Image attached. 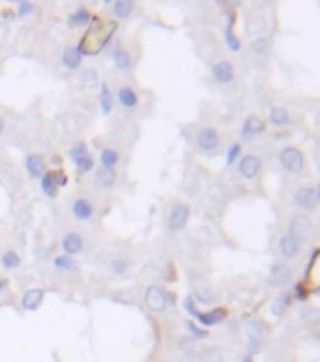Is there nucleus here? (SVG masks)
Here are the masks:
<instances>
[{
	"instance_id": "38",
	"label": "nucleus",
	"mask_w": 320,
	"mask_h": 362,
	"mask_svg": "<svg viewBox=\"0 0 320 362\" xmlns=\"http://www.w3.org/2000/svg\"><path fill=\"white\" fill-rule=\"evenodd\" d=\"M31 11H34V4H32V2H19V6H17V15H19V17L29 15Z\"/></svg>"
},
{
	"instance_id": "23",
	"label": "nucleus",
	"mask_w": 320,
	"mask_h": 362,
	"mask_svg": "<svg viewBox=\"0 0 320 362\" xmlns=\"http://www.w3.org/2000/svg\"><path fill=\"white\" fill-rule=\"evenodd\" d=\"M100 106H102L104 115H109L113 109V95H111V89L106 81H102V85H100Z\"/></svg>"
},
{
	"instance_id": "29",
	"label": "nucleus",
	"mask_w": 320,
	"mask_h": 362,
	"mask_svg": "<svg viewBox=\"0 0 320 362\" xmlns=\"http://www.w3.org/2000/svg\"><path fill=\"white\" fill-rule=\"evenodd\" d=\"M0 264L6 268V270H15V268H19V264H21V258H19V255L15 251H6L4 255L0 256Z\"/></svg>"
},
{
	"instance_id": "4",
	"label": "nucleus",
	"mask_w": 320,
	"mask_h": 362,
	"mask_svg": "<svg viewBox=\"0 0 320 362\" xmlns=\"http://www.w3.org/2000/svg\"><path fill=\"white\" fill-rule=\"evenodd\" d=\"M313 232V223L307 215H296L292 217V221L288 224V236H292L294 240H298L299 244L303 240H307Z\"/></svg>"
},
{
	"instance_id": "13",
	"label": "nucleus",
	"mask_w": 320,
	"mask_h": 362,
	"mask_svg": "<svg viewBox=\"0 0 320 362\" xmlns=\"http://www.w3.org/2000/svg\"><path fill=\"white\" fill-rule=\"evenodd\" d=\"M61 61H63L64 68H68V70H77V68L81 66V63H83V53H81V49H79L77 45H70V47H66L63 51Z\"/></svg>"
},
{
	"instance_id": "33",
	"label": "nucleus",
	"mask_w": 320,
	"mask_h": 362,
	"mask_svg": "<svg viewBox=\"0 0 320 362\" xmlns=\"http://www.w3.org/2000/svg\"><path fill=\"white\" fill-rule=\"evenodd\" d=\"M74 164H75V170H77L79 176H83V174H89V172L95 170V159H93L91 155H87V157H83V159H79L77 162H74Z\"/></svg>"
},
{
	"instance_id": "19",
	"label": "nucleus",
	"mask_w": 320,
	"mask_h": 362,
	"mask_svg": "<svg viewBox=\"0 0 320 362\" xmlns=\"http://www.w3.org/2000/svg\"><path fill=\"white\" fill-rule=\"evenodd\" d=\"M117 100H119V104L123 108H127V109H134L139 102L138 93H136L132 87H121L117 93Z\"/></svg>"
},
{
	"instance_id": "32",
	"label": "nucleus",
	"mask_w": 320,
	"mask_h": 362,
	"mask_svg": "<svg viewBox=\"0 0 320 362\" xmlns=\"http://www.w3.org/2000/svg\"><path fill=\"white\" fill-rule=\"evenodd\" d=\"M269 45H271V42H269L267 36H258V38H255V40L251 42V49H253L256 55H266L267 51H269Z\"/></svg>"
},
{
	"instance_id": "16",
	"label": "nucleus",
	"mask_w": 320,
	"mask_h": 362,
	"mask_svg": "<svg viewBox=\"0 0 320 362\" xmlns=\"http://www.w3.org/2000/svg\"><path fill=\"white\" fill-rule=\"evenodd\" d=\"M96 178V185L102 187V189H109L115 185L117 181V170L115 168H106V166H100L95 174Z\"/></svg>"
},
{
	"instance_id": "3",
	"label": "nucleus",
	"mask_w": 320,
	"mask_h": 362,
	"mask_svg": "<svg viewBox=\"0 0 320 362\" xmlns=\"http://www.w3.org/2000/svg\"><path fill=\"white\" fill-rule=\"evenodd\" d=\"M279 160L292 174H298V172H301L305 168V157H303V153L298 147H292V145H288V147H285V149L281 151Z\"/></svg>"
},
{
	"instance_id": "7",
	"label": "nucleus",
	"mask_w": 320,
	"mask_h": 362,
	"mask_svg": "<svg viewBox=\"0 0 320 362\" xmlns=\"http://www.w3.org/2000/svg\"><path fill=\"white\" fill-rule=\"evenodd\" d=\"M61 247H63L64 255H70V256L77 255V253H81L83 247H85L83 236L77 234V232H66V234L63 236V240H61Z\"/></svg>"
},
{
	"instance_id": "39",
	"label": "nucleus",
	"mask_w": 320,
	"mask_h": 362,
	"mask_svg": "<svg viewBox=\"0 0 320 362\" xmlns=\"http://www.w3.org/2000/svg\"><path fill=\"white\" fill-rule=\"evenodd\" d=\"M187 330L191 332V334H194L196 338H205L207 336V332L203 330V328H198L194 323H187Z\"/></svg>"
},
{
	"instance_id": "18",
	"label": "nucleus",
	"mask_w": 320,
	"mask_h": 362,
	"mask_svg": "<svg viewBox=\"0 0 320 362\" xmlns=\"http://www.w3.org/2000/svg\"><path fill=\"white\" fill-rule=\"evenodd\" d=\"M264 130H266V123L262 119L256 117V115H249L245 119V123H243V128H241V136L243 138H251V136L260 134Z\"/></svg>"
},
{
	"instance_id": "17",
	"label": "nucleus",
	"mask_w": 320,
	"mask_h": 362,
	"mask_svg": "<svg viewBox=\"0 0 320 362\" xmlns=\"http://www.w3.org/2000/svg\"><path fill=\"white\" fill-rule=\"evenodd\" d=\"M299 249H301V244L298 240H294L292 236L285 234L279 240V251L285 258H294L299 253Z\"/></svg>"
},
{
	"instance_id": "26",
	"label": "nucleus",
	"mask_w": 320,
	"mask_h": 362,
	"mask_svg": "<svg viewBox=\"0 0 320 362\" xmlns=\"http://www.w3.org/2000/svg\"><path fill=\"white\" fill-rule=\"evenodd\" d=\"M100 162L106 168H115L119 162V153L115 149H111V147H106V149L100 151Z\"/></svg>"
},
{
	"instance_id": "8",
	"label": "nucleus",
	"mask_w": 320,
	"mask_h": 362,
	"mask_svg": "<svg viewBox=\"0 0 320 362\" xmlns=\"http://www.w3.org/2000/svg\"><path fill=\"white\" fill-rule=\"evenodd\" d=\"M294 202L296 206H299L301 210H313L317 206V189L313 187H301L294 192Z\"/></svg>"
},
{
	"instance_id": "28",
	"label": "nucleus",
	"mask_w": 320,
	"mask_h": 362,
	"mask_svg": "<svg viewBox=\"0 0 320 362\" xmlns=\"http://www.w3.org/2000/svg\"><path fill=\"white\" fill-rule=\"evenodd\" d=\"M134 10V2H128V0H119L113 4V13H115V17L119 19H125L128 17L130 13Z\"/></svg>"
},
{
	"instance_id": "36",
	"label": "nucleus",
	"mask_w": 320,
	"mask_h": 362,
	"mask_svg": "<svg viewBox=\"0 0 320 362\" xmlns=\"http://www.w3.org/2000/svg\"><path fill=\"white\" fill-rule=\"evenodd\" d=\"M194 300H198V302H202V304H211L215 300V294L209 290V289H205V287H198L196 290H194Z\"/></svg>"
},
{
	"instance_id": "10",
	"label": "nucleus",
	"mask_w": 320,
	"mask_h": 362,
	"mask_svg": "<svg viewBox=\"0 0 320 362\" xmlns=\"http://www.w3.org/2000/svg\"><path fill=\"white\" fill-rule=\"evenodd\" d=\"M211 72H213V77L219 83H230V81H234L235 70H234V64L230 63V61H219V63H215Z\"/></svg>"
},
{
	"instance_id": "30",
	"label": "nucleus",
	"mask_w": 320,
	"mask_h": 362,
	"mask_svg": "<svg viewBox=\"0 0 320 362\" xmlns=\"http://www.w3.org/2000/svg\"><path fill=\"white\" fill-rule=\"evenodd\" d=\"M68 155H70V159L74 160V162H77L79 159H83V157L91 155V153H89V145H87L85 142H77V144H74V145L70 147Z\"/></svg>"
},
{
	"instance_id": "2",
	"label": "nucleus",
	"mask_w": 320,
	"mask_h": 362,
	"mask_svg": "<svg viewBox=\"0 0 320 362\" xmlns=\"http://www.w3.org/2000/svg\"><path fill=\"white\" fill-rule=\"evenodd\" d=\"M196 145H198V149L202 151V153L211 155V153H215V151L219 149L221 136H219V132L213 127H205L202 130H198V134H196Z\"/></svg>"
},
{
	"instance_id": "22",
	"label": "nucleus",
	"mask_w": 320,
	"mask_h": 362,
	"mask_svg": "<svg viewBox=\"0 0 320 362\" xmlns=\"http://www.w3.org/2000/svg\"><path fill=\"white\" fill-rule=\"evenodd\" d=\"M290 277H292V270L287 264H275L271 268V274H269L271 283H275V285H285Z\"/></svg>"
},
{
	"instance_id": "21",
	"label": "nucleus",
	"mask_w": 320,
	"mask_h": 362,
	"mask_svg": "<svg viewBox=\"0 0 320 362\" xmlns=\"http://www.w3.org/2000/svg\"><path fill=\"white\" fill-rule=\"evenodd\" d=\"M269 123L275 127H287L290 123V113L287 108L283 106H273L269 109Z\"/></svg>"
},
{
	"instance_id": "42",
	"label": "nucleus",
	"mask_w": 320,
	"mask_h": 362,
	"mask_svg": "<svg viewBox=\"0 0 320 362\" xmlns=\"http://www.w3.org/2000/svg\"><path fill=\"white\" fill-rule=\"evenodd\" d=\"M317 200H319V202H320V189H319V191H317Z\"/></svg>"
},
{
	"instance_id": "41",
	"label": "nucleus",
	"mask_w": 320,
	"mask_h": 362,
	"mask_svg": "<svg viewBox=\"0 0 320 362\" xmlns=\"http://www.w3.org/2000/svg\"><path fill=\"white\" fill-rule=\"evenodd\" d=\"M2 132H4V121L0 119V134H2Z\"/></svg>"
},
{
	"instance_id": "24",
	"label": "nucleus",
	"mask_w": 320,
	"mask_h": 362,
	"mask_svg": "<svg viewBox=\"0 0 320 362\" xmlns=\"http://www.w3.org/2000/svg\"><path fill=\"white\" fill-rule=\"evenodd\" d=\"M111 59H113V63H115V66H117L119 70H128V68H130V64H132V57H130V53H128L125 47H117V49H113Z\"/></svg>"
},
{
	"instance_id": "34",
	"label": "nucleus",
	"mask_w": 320,
	"mask_h": 362,
	"mask_svg": "<svg viewBox=\"0 0 320 362\" xmlns=\"http://www.w3.org/2000/svg\"><path fill=\"white\" fill-rule=\"evenodd\" d=\"M109 270H111L115 276H125V274L128 272L127 258H123V256H115V258L109 262Z\"/></svg>"
},
{
	"instance_id": "15",
	"label": "nucleus",
	"mask_w": 320,
	"mask_h": 362,
	"mask_svg": "<svg viewBox=\"0 0 320 362\" xmlns=\"http://www.w3.org/2000/svg\"><path fill=\"white\" fill-rule=\"evenodd\" d=\"M43 296H45L43 289H29V290L23 294V300H21L23 309H27V311H34V309H38L40 306H42Z\"/></svg>"
},
{
	"instance_id": "35",
	"label": "nucleus",
	"mask_w": 320,
	"mask_h": 362,
	"mask_svg": "<svg viewBox=\"0 0 320 362\" xmlns=\"http://www.w3.org/2000/svg\"><path fill=\"white\" fill-rule=\"evenodd\" d=\"M224 40H226L228 47H230L232 51H239V49H241V40L234 34L232 27H226V29H224Z\"/></svg>"
},
{
	"instance_id": "6",
	"label": "nucleus",
	"mask_w": 320,
	"mask_h": 362,
	"mask_svg": "<svg viewBox=\"0 0 320 362\" xmlns=\"http://www.w3.org/2000/svg\"><path fill=\"white\" fill-rule=\"evenodd\" d=\"M260 168H262V160L258 159L256 155H245L243 159L239 160V164H237V170H239V174L245 180H255L256 176L260 174Z\"/></svg>"
},
{
	"instance_id": "1",
	"label": "nucleus",
	"mask_w": 320,
	"mask_h": 362,
	"mask_svg": "<svg viewBox=\"0 0 320 362\" xmlns=\"http://www.w3.org/2000/svg\"><path fill=\"white\" fill-rule=\"evenodd\" d=\"M191 219V206L185 202H177L171 206L170 215H168V228L173 232L183 230Z\"/></svg>"
},
{
	"instance_id": "25",
	"label": "nucleus",
	"mask_w": 320,
	"mask_h": 362,
	"mask_svg": "<svg viewBox=\"0 0 320 362\" xmlns=\"http://www.w3.org/2000/svg\"><path fill=\"white\" fill-rule=\"evenodd\" d=\"M91 21H93V15H91V11L87 8H79V10H75L70 15V25L72 27H85Z\"/></svg>"
},
{
	"instance_id": "20",
	"label": "nucleus",
	"mask_w": 320,
	"mask_h": 362,
	"mask_svg": "<svg viewBox=\"0 0 320 362\" xmlns=\"http://www.w3.org/2000/svg\"><path fill=\"white\" fill-rule=\"evenodd\" d=\"M40 185H42V191L47 198H57L59 196V185H57V180H55V172H45L40 178Z\"/></svg>"
},
{
	"instance_id": "31",
	"label": "nucleus",
	"mask_w": 320,
	"mask_h": 362,
	"mask_svg": "<svg viewBox=\"0 0 320 362\" xmlns=\"http://www.w3.org/2000/svg\"><path fill=\"white\" fill-rule=\"evenodd\" d=\"M288 304H290V298H288L287 294H279L277 298L273 300V304H271V313H273L275 317H281V315L287 311Z\"/></svg>"
},
{
	"instance_id": "27",
	"label": "nucleus",
	"mask_w": 320,
	"mask_h": 362,
	"mask_svg": "<svg viewBox=\"0 0 320 362\" xmlns=\"http://www.w3.org/2000/svg\"><path fill=\"white\" fill-rule=\"evenodd\" d=\"M55 266L59 268V270H64V272H74L77 270V262H75L74 256L70 255H59L55 256Z\"/></svg>"
},
{
	"instance_id": "9",
	"label": "nucleus",
	"mask_w": 320,
	"mask_h": 362,
	"mask_svg": "<svg viewBox=\"0 0 320 362\" xmlns=\"http://www.w3.org/2000/svg\"><path fill=\"white\" fill-rule=\"evenodd\" d=\"M192 317H196V321H198L200 325H203V326H213V325H219L221 321H224V317H226V309L215 308V309H209V311H200V309H196V313H194Z\"/></svg>"
},
{
	"instance_id": "37",
	"label": "nucleus",
	"mask_w": 320,
	"mask_h": 362,
	"mask_svg": "<svg viewBox=\"0 0 320 362\" xmlns=\"http://www.w3.org/2000/svg\"><path fill=\"white\" fill-rule=\"evenodd\" d=\"M239 155H241V144H234V145L228 149V153H226V166H232Z\"/></svg>"
},
{
	"instance_id": "11",
	"label": "nucleus",
	"mask_w": 320,
	"mask_h": 362,
	"mask_svg": "<svg viewBox=\"0 0 320 362\" xmlns=\"http://www.w3.org/2000/svg\"><path fill=\"white\" fill-rule=\"evenodd\" d=\"M72 213L77 221H91L95 215V206L89 198H75L72 204Z\"/></svg>"
},
{
	"instance_id": "12",
	"label": "nucleus",
	"mask_w": 320,
	"mask_h": 362,
	"mask_svg": "<svg viewBox=\"0 0 320 362\" xmlns=\"http://www.w3.org/2000/svg\"><path fill=\"white\" fill-rule=\"evenodd\" d=\"M25 168H27L29 176H32V178H42L43 174L47 172L45 159H43L40 153H31V155L25 159Z\"/></svg>"
},
{
	"instance_id": "14",
	"label": "nucleus",
	"mask_w": 320,
	"mask_h": 362,
	"mask_svg": "<svg viewBox=\"0 0 320 362\" xmlns=\"http://www.w3.org/2000/svg\"><path fill=\"white\" fill-rule=\"evenodd\" d=\"M266 334V325L260 321H251L247 323V336L251 340V351H256L260 347V341Z\"/></svg>"
},
{
	"instance_id": "5",
	"label": "nucleus",
	"mask_w": 320,
	"mask_h": 362,
	"mask_svg": "<svg viewBox=\"0 0 320 362\" xmlns=\"http://www.w3.org/2000/svg\"><path fill=\"white\" fill-rule=\"evenodd\" d=\"M145 306L151 309V311H164L166 309V306H168V300H170V296L164 292V289L159 287V285H151V287H147V290H145Z\"/></svg>"
},
{
	"instance_id": "40",
	"label": "nucleus",
	"mask_w": 320,
	"mask_h": 362,
	"mask_svg": "<svg viewBox=\"0 0 320 362\" xmlns=\"http://www.w3.org/2000/svg\"><path fill=\"white\" fill-rule=\"evenodd\" d=\"M8 287V279L6 277H2L0 276V290H4V289Z\"/></svg>"
}]
</instances>
